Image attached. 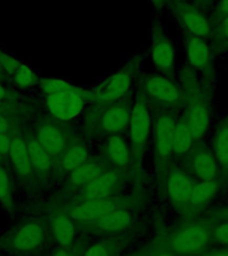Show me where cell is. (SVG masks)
Returning <instances> with one entry per match:
<instances>
[{"label": "cell", "instance_id": "obj_1", "mask_svg": "<svg viewBox=\"0 0 228 256\" xmlns=\"http://www.w3.org/2000/svg\"><path fill=\"white\" fill-rule=\"evenodd\" d=\"M211 216L204 219L184 220L183 223L171 228L152 243L151 248L166 250L178 256H195L208 250L212 235Z\"/></svg>", "mask_w": 228, "mask_h": 256}, {"label": "cell", "instance_id": "obj_2", "mask_svg": "<svg viewBox=\"0 0 228 256\" xmlns=\"http://www.w3.org/2000/svg\"><path fill=\"white\" fill-rule=\"evenodd\" d=\"M179 84L183 91V116L191 127L195 142H203L212 118L207 88L188 66L180 74Z\"/></svg>", "mask_w": 228, "mask_h": 256}, {"label": "cell", "instance_id": "obj_3", "mask_svg": "<svg viewBox=\"0 0 228 256\" xmlns=\"http://www.w3.org/2000/svg\"><path fill=\"white\" fill-rule=\"evenodd\" d=\"M152 131V116L150 112V104L144 99L142 92L138 90L132 106L131 120L128 127V143L131 150L132 171L140 174L142 163L146 155L147 144Z\"/></svg>", "mask_w": 228, "mask_h": 256}, {"label": "cell", "instance_id": "obj_4", "mask_svg": "<svg viewBox=\"0 0 228 256\" xmlns=\"http://www.w3.org/2000/svg\"><path fill=\"white\" fill-rule=\"evenodd\" d=\"M178 116L171 110H158L154 119V159L156 175L163 178L174 164V131Z\"/></svg>", "mask_w": 228, "mask_h": 256}, {"label": "cell", "instance_id": "obj_5", "mask_svg": "<svg viewBox=\"0 0 228 256\" xmlns=\"http://www.w3.org/2000/svg\"><path fill=\"white\" fill-rule=\"evenodd\" d=\"M132 96L110 104H98L91 119V132L100 136L124 135L131 120Z\"/></svg>", "mask_w": 228, "mask_h": 256}, {"label": "cell", "instance_id": "obj_6", "mask_svg": "<svg viewBox=\"0 0 228 256\" xmlns=\"http://www.w3.org/2000/svg\"><path fill=\"white\" fill-rule=\"evenodd\" d=\"M140 202L142 200L139 195H119L114 198H102V199L75 200L71 207L67 210V214L71 216L74 222L88 224L115 210L120 208L136 210Z\"/></svg>", "mask_w": 228, "mask_h": 256}, {"label": "cell", "instance_id": "obj_7", "mask_svg": "<svg viewBox=\"0 0 228 256\" xmlns=\"http://www.w3.org/2000/svg\"><path fill=\"white\" fill-rule=\"evenodd\" d=\"M148 104H154L158 110H174L183 107V91L174 78L164 75L144 76L138 87Z\"/></svg>", "mask_w": 228, "mask_h": 256}, {"label": "cell", "instance_id": "obj_8", "mask_svg": "<svg viewBox=\"0 0 228 256\" xmlns=\"http://www.w3.org/2000/svg\"><path fill=\"white\" fill-rule=\"evenodd\" d=\"M140 60L138 56L132 58L119 71L108 76L99 87L92 90L90 104H110L119 102L128 95L134 80L139 72Z\"/></svg>", "mask_w": 228, "mask_h": 256}, {"label": "cell", "instance_id": "obj_9", "mask_svg": "<svg viewBox=\"0 0 228 256\" xmlns=\"http://www.w3.org/2000/svg\"><path fill=\"white\" fill-rule=\"evenodd\" d=\"M166 198L172 207L183 216L184 220H190V199L195 187V179L179 164H172L167 174L160 179Z\"/></svg>", "mask_w": 228, "mask_h": 256}, {"label": "cell", "instance_id": "obj_10", "mask_svg": "<svg viewBox=\"0 0 228 256\" xmlns=\"http://www.w3.org/2000/svg\"><path fill=\"white\" fill-rule=\"evenodd\" d=\"M180 167L186 170L195 182H208L226 178L212 148L208 147L204 142H195L190 154L182 160Z\"/></svg>", "mask_w": 228, "mask_h": 256}, {"label": "cell", "instance_id": "obj_11", "mask_svg": "<svg viewBox=\"0 0 228 256\" xmlns=\"http://www.w3.org/2000/svg\"><path fill=\"white\" fill-rule=\"evenodd\" d=\"M92 91L76 87L70 91L47 95L46 106L55 119L66 122L75 119L83 112L84 106L91 103Z\"/></svg>", "mask_w": 228, "mask_h": 256}, {"label": "cell", "instance_id": "obj_12", "mask_svg": "<svg viewBox=\"0 0 228 256\" xmlns=\"http://www.w3.org/2000/svg\"><path fill=\"white\" fill-rule=\"evenodd\" d=\"M208 40L192 35H186V56L187 66L199 76L206 88L212 86L216 79L215 66L212 62L211 47Z\"/></svg>", "mask_w": 228, "mask_h": 256}, {"label": "cell", "instance_id": "obj_13", "mask_svg": "<svg viewBox=\"0 0 228 256\" xmlns=\"http://www.w3.org/2000/svg\"><path fill=\"white\" fill-rule=\"evenodd\" d=\"M130 170L124 168L110 167L91 183H88L84 188L78 192L75 200L102 199V198H114L119 196L122 190L127 183Z\"/></svg>", "mask_w": 228, "mask_h": 256}, {"label": "cell", "instance_id": "obj_14", "mask_svg": "<svg viewBox=\"0 0 228 256\" xmlns=\"http://www.w3.org/2000/svg\"><path fill=\"white\" fill-rule=\"evenodd\" d=\"M172 14L179 20L180 26L183 27L187 35L198 36L204 40H210L212 35L211 18L206 15L204 10L196 6L195 3L182 2V3L171 4Z\"/></svg>", "mask_w": 228, "mask_h": 256}, {"label": "cell", "instance_id": "obj_15", "mask_svg": "<svg viewBox=\"0 0 228 256\" xmlns=\"http://www.w3.org/2000/svg\"><path fill=\"white\" fill-rule=\"evenodd\" d=\"M151 62L164 76L174 78L175 72V48L160 24L152 27V43L150 48Z\"/></svg>", "mask_w": 228, "mask_h": 256}, {"label": "cell", "instance_id": "obj_16", "mask_svg": "<svg viewBox=\"0 0 228 256\" xmlns=\"http://www.w3.org/2000/svg\"><path fill=\"white\" fill-rule=\"evenodd\" d=\"M35 138L54 159L59 158L66 151V148L74 143L67 128L54 123L40 124L36 128Z\"/></svg>", "mask_w": 228, "mask_h": 256}, {"label": "cell", "instance_id": "obj_17", "mask_svg": "<svg viewBox=\"0 0 228 256\" xmlns=\"http://www.w3.org/2000/svg\"><path fill=\"white\" fill-rule=\"evenodd\" d=\"M136 214L132 208H120L87 224L88 231L95 234H120L135 226Z\"/></svg>", "mask_w": 228, "mask_h": 256}, {"label": "cell", "instance_id": "obj_18", "mask_svg": "<svg viewBox=\"0 0 228 256\" xmlns=\"http://www.w3.org/2000/svg\"><path fill=\"white\" fill-rule=\"evenodd\" d=\"M7 158L10 159L12 171L18 179H30L34 170L28 154L27 143L26 138L16 130H14L10 135V150Z\"/></svg>", "mask_w": 228, "mask_h": 256}, {"label": "cell", "instance_id": "obj_19", "mask_svg": "<svg viewBox=\"0 0 228 256\" xmlns=\"http://www.w3.org/2000/svg\"><path fill=\"white\" fill-rule=\"evenodd\" d=\"M223 186V179L208 180V182H196L191 199H190V220L198 219V216L207 208V206L219 195Z\"/></svg>", "mask_w": 228, "mask_h": 256}, {"label": "cell", "instance_id": "obj_20", "mask_svg": "<svg viewBox=\"0 0 228 256\" xmlns=\"http://www.w3.org/2000/svg\"><path fill=\"white\" fill-rule=\"evenodd\" d=\"M44 238V226L39 220H30L11 236V247L16 251L28 252L39 247Z\"/></svg>", "mask_w": 228, "mask_h": 256}, {"label": "cell", "instance_id": "obj_21", "mask_svg": "<svg viewBox=\"0 0 228 256\" xmlns=\"http://www.w3.org/2000/svg\"><path fill=\"white\" fill-rule=\"evenodd\" d=\"M103 160L112 167L132 170V159L130 143L123 135L108 136L104 144Z\"/></svg>", "mask_w": 228, "mask_h": 256}, {"label": "cell", "instance_id": "obj_22", "mask_svg": "<svg viewBox=\"0 0 228 256\" xmlns=\"http://www.w3.org/2000/svg\"><path fill=\"white\" fill-rule=\"evenodd\" d=\"M110 167L111 166L104 160H90L67 175V188L70 191L79 192L82 188L91 183L92 180L102 175L104 171H107Z\"/></svg>", "mask_w": 228, "mask_h": 256}, {"label": "cell", "instance_id": "obj_23", "mask_svg": "<svg viewBox=\"0 0 228 256\" xmlns=\"http://www.w3.org/2000/svg\"><path fill=\"white\" fill-rule=\"evenodd\" d=\"M90 162V150L83 142H74L66 151L58 158V171L70 175L76 168Z\"/></svg>", "mask_w": 228, "mask_h": 256}, {"label": "cell", "instance_id": "obj_24", "mask_svg": "<svg viewBox=\"0 0 228 256\" xmlns=\"http://www.w3.org/2000/svg\"><path fill=\"white\" fill-rule=\"evenodd\" d=\"M195 144L191 127L183 115L178 116L174 131V159L183 160Z\"/></svg>", "mask_w": 228, "mask_h": 256}, {"label": "cell", "instance_id": "obj_25", "mask_svg": "<svg viewBox=\"0 0 228 256\" xmlns=\"http://www.w3.org/2000/svg\"><path fill=\"white\" fill-rule=\"evenodd\" d=\"M212 151L224 176L228 175V115L220 120L214 134Z\"/></svg>", "mask_w": 228, "mask_h": 256}, {"label": "cell", "instance_id": "obj_26", "mask_svg": "<svg viewBox=\"0 0 228 256\" xmlns=\"http://www.w3.org/2000/svg\"><path fill=\"white\" fill-rule=\"evenodd\" d=\"M26 143H27L28 154H30L34 172H38L40 175L48 174L54 166V158L42 147V144L36 140L35 136L26 138Z\"/></svg>", "mask_w": 228, "mask_h": 256}, {"label": "cell", "instance_id": "obj_27", "mask_svg": "<svg viewBox=\"0 0 228 256\" xmlns=\"http://www.w3.org/2000/svg\"><path fill=\"white\" fill-rule=\"evenodd\" d=\"M52 232L56 242L67 247L75 239V222L66 212H59L52 219Z\"/></svg>", "mask_w": 228, "mask_h": 256}, {"label": "cell", "instance_id": "obj_28", "mask_svg": "<svg viewBox=\"0 0 228 256\" xmlns=\"http://www.w3.org/2000/svg\"><path fill=\"white\" fill-rule=\"evenodd\" d=\"M210 40L214 51L219 54L228 51V15L212 22V35Z\"/></svg>", "mask_w": 228, "mask_h": 256}, {"label": "cell", "instance_id": "obj_29", "mask_svg": "<svg viewBox=\"0 0 228 256\" xmlns=\"http://www.w3.org/2000/svg\"><path fill=\"white\" fill-rule=\"evenodd\" d=\"M210 216L214 222L211 243L219 248H228V218L218 215L216 212Z\"/></svg>", "mask_w": 228, "mask_h": 256}, {"label": "cell", "instance_id": "obj_30", "mask_svg": "<svg viewBox=\"0 0 228 256\" xmlns=\"http://www.w3.org/2000/svg\"><path fill=\"white\" fill-rule=\"evenodd\" d=\"M122 242L118 239L104 240L90 246V247L84 251L83 256H115L119 250L122 248Z\"/></svg>", "mask_w": 228, "mask_h": 256}, {"label": "cell", "instance_id": "obj_31", "mask_svg": "<svg viewBox=\"0 0 228 256\" xmlns=\"http://www.w3.org/2000/svg\"><path fill=\"white\" fill-rule=\"evenodd\" d=\"M12 82L18 86V87H34L36 84H40V79L38 74L32 70L27 64H22L15 74L12 75Z\"/></svg>", "mask_w": 228, "mask_h": 256}, {"label": "cell", "instance_id": "obj_32", "mask_svg": "<svg viewBox=\"0 0 228 256\" xmlns=\"http://www.w3.org/2000/svg\"><path fill=\"white\" fill-rule=\"evenodd\" d=\"M0 204L7 210L14 207V195H12V184L7 170L0 164Z\"/></svg>", "mask_w": 228, "mask_h": 256}, {"label": "cell", "instance_id": "obj_33", "mask_svg": "<svg viewBox=\"0 0 228 256\" xmlns=\"http://www.w3.org/2000/svg\"><path fill=\"white\" fill-rule=\"evenodd\" d=\"M40 88L46 95H52V94H58V92L70 91L76 88V86L68 83L66 80L60 79H42L40 82Z\"/></svg>", "mask_w": 228, "mask_h": 256}, {"label": "cell", "instance_id": "obj_34", "mask_svg": "<svg viewBox=\"0 0 228 256\" xmlns=\"http://www.w3.org/2000/svg\"><path fill=\"white\" fill-rule=\"evenodd\" d=\"M22 62L15 59L14 56L10 55L8 52H6L3 48H0V67L3 70L6 75H14L18 68L22 66Z\"/></svg>", "mask_w": 228, "mask_h": 256}, {"label": "cell", "instance_id": "obj_35", "mask_svg": "<svg viewBox=\"0 0 228 256\" xmlns=\"http://www.w3.org/2000/svg\"><path fill=\"white\" fill-rule=\"evenodd\" d=\"M228 15V0H218L212 8L211 12V22L222 19L224 16Z\"/></svg>", "mask_w": 228, "mask_h": 256}, {"label": "cell", "instance_id": "obj_36", "mask_svg": "<svg viewBox=\"0 0 228 256\" xmlns=\"http://www.w3.org/2000/svg\"><path fill=\"white\" fill-rule=\"evenodd\" d=\"M14 131V123L11 119H8L7 115H0V134L10 135Z\"/></svg>", "mask_w": 228, "mask_h": 256}, {"label": "cell", "instance_id": "obj_37", "mask_svg": "<svg viewBox=\"0 0 228 256\" xmlns=\"http://www.w3.org/2000/svg\"><path fill=\"white\" fill-rule=\"evenodd\" d=\"M195 256H228V248H214V250H206Z\"/></svg>", "mask_w": 228, "mask_h": 256}, {"label": "cell", "instance_id": "obj_38", "mask_svg": "<svg viewBox=\"0 0 228 256\" xmlns=\"http://www.w3.org/2000/svg\"><path fill=\"white\" fill-rule=\"evenodd\" d=\"M16 110L14 102H0V115H7Z\"/></svg>", "mask_w": 228, "mask_h": 256}, {"label": "cell", "instance_id": "obj_39", "mask_svg": "<svg viewBox=\"0 0 228 256\" xmlns=\"http://www.w3.org/2000/svg\"><path fill=\"white\" fill-rule=\"evenodd\" d=\"M12 99H14L12 92L0 83V102H12Z\"/></svg>", "mask_w": 228, "mask_h": 256}, {"label": "cell", "instance_id": "obj_40", "mask_svg": "<svg viewBox=\"0 0 228 256\" xmlns=\"http://www.w3.org/2000/svg\"><path fill=\"white\" fill-rule=\"evenodd\" d=\"M148 256H178L175 254H172L170 251H166V250H156V248H151L150 251V255Z\"/></svg>", "mask_w": 228, "mask_h": 256}, {"label": "cell", "instance_id": "obj_41", "mask_svg": "<svg viewBox=\"0 0 228 256\" xmlns=\"http://www.w3.org/2000/svg\"><path fill=\"white\" fill-rule=\"evenodd\" d=\"M150 251H151V247H144L138 250V251H135L130 256H148L150 255Z\"/></svg>", "mask_w": 228, "mask_h": 256}, {"label": "cell", "instance_id": "obj_42", "mask_svg": "<svg viewBox=\"0 0 228 256\" xmlns=\"http://www.w3.org/2000/svg\"><path fill=\"white\" fill-rule=\"evenodd\" d=\"M215 2V0H195V4L196 6H199L202 10H204V8H207L210 4H212Z\"/></svg>", "mask_w": 228, "mask_h": 256}, {"label": "cell", "instance_id": "obj_43", "mask_svg": "<svg viewBox=\"0 0 228 256\" xmlns=\"http://www.w3.org/2000/svg\"><path fill=\"white\" fill-rule=\"evenodd\" d=\"M151 3L155 6L158 10H160V8H163L166 4H167V0H151Z\"/></svg>", "mask_w": 228, "mask_h": 256}, {"label": "cell", "instance_id": "obj_44", "mask_svg": "<svg viewBox=\"0 0 228 256\" xmlns=\"http://www.w3.org/2000/svg\"><path fill=\"white\" fill-rule=\"evenodd\" d=\"M52 256H71L70 255V252L67 251V250H64V248H62V250H59L58 252H55Z\"/></svg>", "mask_w": 228, "mask_h": 256}, {"label": "cell", "instance_id": "obj_45", "mask_svg": "<svg viewBox=\"0 0 228 256\" xmlns=\"http://www.w3.org/2000/svg\"><path fill=\"white\" fill-rule=\"evenodd\" d=\"M216 214L220 216H224V218H228V208H224V210H220V211H216Z\"/></svg>", "mask_w": 228, "mask_h": 256}, {"label": "cell", "instance_id": "obj_46", "mask_svg": "<svg viewBox=\"0 0 228 256\" xmlns=\"http://www.w3.org/2000/svg\"><path fill=\"white\" fill-rule=\"evenodd\" d=\"M3 75H6V74H4L3 70H2V67H0V80L3 79Z\"/></svg>", "mask_w": 228, "mask_h": 256}, {"label": "cell", "instance_id": "obj_47", "mask_svg": "<svg viewBox=\"0 0 228 256\" xmlns=\"http://www.w3.org/2000/svg\"><path fill=\"white\" fill-rule=\"evenodd\" d=\"M176 3H182V2H190V0H174Z\"/></svg>", "mask_w": 228, "mask_h": 256}]
</instances>
